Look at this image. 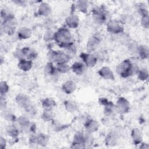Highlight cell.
I'll use <instances>...</instances> for the list:
<instances>
[{
  "instance_id": "1",
  "label": "cell",
  "mask_w": 149,
  "mask_h": 149,
  "mask_svg": "<svg viewBox=\"0 0 149 149\" xmlns=\"http://www.w3.org/2000/svg\"><path fill=\"white\" fill-rule=\"evenodd\" d=\"M54 41L58 46L63 49L74 44L72 33L66 27H61L55 32Z\"/></svg>"
},
{
  "instance_id": "2",
  "label": "cell",
  "mask_w": 149,
  "mask_h": 149,
  "mask_svg": "<svg viewBox=\"0 0 149 149\" xmlns=\"http://www.w3.org/2000/svg\"><path fill=\"white\" fill-rule=\"evenodd\" d=\"M139 68L130 59H125L116 66V73L123 78H127L136 74Z\"/></svg>"
},
{
  "instance_id": "3",
  "label": "cell",
  "mask_w": 149,
  "mask_h": 149,
  "mask_svg": "<svg viewBox=\"0 0 149 149\" xmlns=\"http://www.w3.org/2000/svg\"><path fill=\"white\" fill-rule=\"evenodd\" d=\"M92 18L97 24H103L107 23L111 19L109 12L102 7H97L93 10Z\"/></svg>"
},
{
  "instance_id": "4",
  "label": "cell",
  "mask_w": 149,
  "mask_h": 149,
  "mask_svg": "<svg viewBox=\"0 0 149 149\" xmlns=\"http://www.w3.org/2000/svg\"><path fill=\"white\" fill-rule=\"evenodd\" d=\"M47 58L52 63H68L70 58L63 51H55L49 49L47 53Z\"/></svg>"
},
{
  "instance_id": "5",
  "label": "cell",
  "mask_w": 149,
  "mask_h": 149,
  "mask_svg": "<svg viewBox=\"0 0 149 149\" xmlns=\"http://www.w3.org/2000/svg\"><path fill=\"white\" fill-rule=\"evenodd\" d=\"M17 25V22L15 17L2 22L1 24V31H3L5 34L9 36L13 35L16 30V27Z\"/></svg>"
},
{
  "instance_id": "6",
  "label": "cell",
  "mask_w": 149,
  "mask_h": 149,
  "mask_svg": "<svg viewBox=\"0 0 149 149\" xmlns=\"http://www.w3.org/2000/svg\"><path fill=\"white\" fill-rule=\"evenodd\" d=\"M107 30L109 33L118 34L122 33L124 31V29L118 20L111 19L107 23Z\"/></svg>"
},
{
  "instance_id": "7",
  "label": "cell",
  "mask_w": 149,
  "mask_h": 149,
  "mask_svg": "<svg viewBox=\"0 0 149 149\" xmlns=\"http://www.w3.org/2000/svg\"><path fill=\"white\" fill-rule=\"evenodd\" d=\"M13 123L18 127L20 133H27L28 126L30 123V120L28 116L21 115L17 118L16 120Z\"/></svg>"
},
{
  "instance_id": "8",
  "label": "cell",
  "mask_w": 149,
  "mask_h": 149,
  "mask_svg": "<svg viewBox=\"0 0 149 149\" xmlns=\"http://www.w3.org/2000/svg\"><path fill=\"white\" fill-rule=\"evenodd\" d=\"M80 58L87 68H93L97 62V58L90 52H82L80 55Z\"/></svg>"
},
{
  "instance_id": "9",
  "label": "cell",
  "mask_w": 149,
  "mask_h": 149,
  "mask_svg": "<svg viewBox=\"0 0 149 149\" xmlns=\"http://www.w3.org/2000/svg\"><path fill=\"white\" fill-rule=\"evenodd\" d=\"M115 105L118 111L122 113H126L129 112L130 109V105L129 102L126 98L123 97H120L118 98Z\"/></svg>"
},
{
  "instance_id": "10",
  "label": "cell",
  "mask_w": 149,
  "mask_h": 149,
  "mask_svg": "<svg viewBox=\"0 0 149 149\" xmlns=\"http://www.w3.org/2000/svg\"><path fill=\"white\" fill-rule=\"evenodd\" d=\"M72 148H84L86 146L84 143L83 132L76 133L73 137V141L71 145Z\"/></svg>"
},
{
  "instance_id": "11",
  "label": "cell",
  "mask_w": 149,
  "mask_h": 149,
  "mask_svg": "<svg viewBox=\"0 0 149 149\" xmlns=\"http://www.w3.org/2000/svg\"><path fill=\"white\" fill-rule=\"evenodd\" d=\"M100 127L99 123L93 119L87 118L84 122V127L86 131L93 133L97 132Z\"/></svg>"
},
{
  "instance_id": "12",
  "label": "cell",
  "mask_w": 149,
  "mask_h": 149,
  "mask_svg": "<svg viewBox=\"0 0 149 149\" xmlns=\"http://www.w3.org/2000/svg\"><path fill=\"white\" fill-rule=\"evenodd\" d=\"M97 73L102 78L107 80H113L115 79V76L113 71L108 66H103L99 69Z\"/></svg>"
},
{
  "instance_id": "13",
  "label": "cell",
  "mask_w": 149,
  "mask_h": 149,
  "mask_svg": "<svg viewBox=\"0 0 149 149\" xmlns=\"http://www.w3.org/2000/svg\"><path fill=\"white\" fill-rule=\"evenodd\" d=\"M101 39L99 36L94 35L91 36L87 43V50L88 52H92L95 50L101 42Z\"/></svg>"
},
{
  "instance_id": "14",
  "label": "cell",
  "mask_w": 149,
  "mask_h": 149,
  "mask_svg": "<svg viewBox=\"0 0 149 149\" xmlns=\"http://www.w3.org/2000/svg\"><path fill=\"white\" fill-rule=\"evenodd\" d=\"M15 101L17 105L23 109H24L31 102L29 97L27 95L22 93L17 94L15 98Z\"/></svg>"
},
{
  "instance_id": "15",
  "label": "cell",
  "mask_w": 149,
  "mask_h": 149,
  "mask_svg": "<svg viewBox=\"0 0 149 149\" xmlns=\"http://www.w3.org/2000/svg\"><path fill=\"white\" fill-rule=\"evenodd\" d=\"M79 17L73 14H70L65 19V23L68 29H76L79 26Z\"/></svg>"
},
{
  "instance_id": "16",
  "label": "cell",
  "mask_w": 149,
  "mask_h": 149,
  "mask_svg": "<svg viewBox=\"0 0 149 149\" xmlns=\"http://www.w3.org/2000/svg\"><path fill=\"white\" fill-rule=\"evenodd\" d=\"M52 9L50 5L44 2H41V3L39 5L37 14L39 16L43 17H48L51 13Z\"/></svg>"
},
{
  "instance_id": "17",
  "label": "cell",
  "mask_w": 149,
  "mask_h": 149,
  "mask_svg": "<svg viewBox=\"0 0 149 149\" xmlns=\"http://www.w3.org/2000/svg\"><path fill=\"white\" fill-rule=\"evenodd\" d=\"M72 71L77 76L82 75L86 71L87 67L83 62H75L70 66Z\"/></svg>"
},
{
  "instance_id": "18",
  "label": "cell",
  "mask_w": 149,
  "mask_h": 149,
  "mask_svg": "<svg viewBox=\"0 0 149 149\" xmlns=\"http://www.w3.org/2000/svg\"><path fill=\"white\" fill-rule=\"evenodd\" d=\"M31 29L27 27H22L19 29L17 31V36L20 40H26L30 38L32 36Z\"/></svg>"
},
{
  "instance_id": "19",
  "label": "cell",
  "mask_w": 149,
  "mask_h": 149,
  "mask_svg": "<svg viewBox=\"0 0 149 149\" xmlns=\"http://www.w3.org/2000/svg\"><path fill=\"white\" fill-rule=\"evenodd\" d=\"M76 84L72 80H67L62 86V91L66 94H72L76 89Z\"/></svg>"
},
{
  "instance_id": "20",
  "label": "cell",
  "mask_w": 149,
  "mask_h": 149,
  "mask_svg": "<svg viewBox=\"0 0 149 149\" xmlns=\"http://www.w3.org/2000/svg\"><path fill=\"white\" fill-rule=\"evenodd\" d=\"M131 137L134 144H140L143 139V133L139 128H134L131 132Z\"/></svg>"
},
{
  "instance_id": "21",
  "label": "cell",
  "mask_w": 149,
  "mask_h": 149,
  "mask_svg": "<svg viewBox=\"0 0 149 149\" xmlns=\"http://www.w3.org/2000/svg\"><path fill=\"white\" fill-rule=\"evenodd\" d=\"M24 58L28 60L33 61L35 59L38 55V54L37 51L33 48L29 47H25L23 48H22Z\"/></svg>"
},
{
  "instance_id": "22",
  "label": "cell",
  "mask_w": 149,
  "mask_h": 149,
  "mask_svg": "<svg viewBox=\"0 0 149 149\" xmlns=\"http://www.w3.org/2000/svg\"><path fill=\"white\" fill-rule=\"evenodd\" d=\"M33 61L28 60L24 58L19 61L17 63V68L20 70L26 72L29 71L33 68Z\"/></svg>"
},
{
  "instance_id": "23",
  "label": "cell",
  "mask_w": 149,
  "mask_h": 149,
  "mask_svg": "<svg viewBox=\"0 0 149 149\" xmlns=\"http://www.w3.org/2000/svg\"><path fill=\"white\" fill-rule=\"evenodd\" d=\"M6 133L8 136L13 139H16L20 133L18 127L13 123L10 125H8L6 127Z\"/></svg>"
},
{
  "instance_id": "24",
  "label": "cell",
  "mask_w": 149,
  "mask_h": 149,
  "mask_svg": "<svg viewBox=\"0 0 149 149\" xmlns=\"http://www.w3.org/2000/svg\"><path fill=\"white\" fill-rule=\"evenodd\" d=\"M49 141V137L44 133H40L36 134V143L37 146L41 147L46 146Z\"/></svg>"
},
{
  "instance_id": "25",
  "label": "cell",
  "mask_w": 149,
  "mask_h": 149,
  "mask_svg": "<svg viewBox=\"0 0 149 149\" xmlns=\"http://www.w3.org/2000/svg\"><path fill=\"white\" fill-rule=\"evenodd\" d=\"M41 106L44 110H53L56 107V102L51 98H45L42 100Z\"/></svg>"
},
{
  "instance_id": "26",
  "label": "cell",
  "mask_w": 149,
  "mask_h": 149,
  "mask_svg": "<svg viewBox=\"0 0 149 149\" xmlns=\"http://www.w3.org/2000/svg\"><path fill=\"white\" fill-rule=\"evenodd\" d=\"M63 105L66 111L70 113H74L78 110L79 107L77 104L73 100H65L63 102Z\"/></svg>"
},
{
  "instance_id": "27",
  "label": "cell",
  "mask_w": 149,
  "mask_h": 149,
  "mask_svg": "<svg viewBox=\"0 0 149 149\" xmlns=\"http://www.w3.org/2000/svg\"><path fill=\"white\" fill-rule=\"evenodd\" d=\"M1 116L5 120L11 122H14L17 119L14 112L8 108L1 111Z\"/></svg>"
},
{
  "instance_id": "28",
  "label": "cell",
  "mask_w": 149,
  "mask_h": 149,
  "mask_svg": "<svg viewBox=\"0 0 149 149\" xmlns=\"http://www.w3.org/2000/svg\"><path fill=\"white\" fill-rule=\"evenodd\" d=\"M104 107V112L107 116H113L115 113H116V112H118L115 105L113 104L111 101H109V102Z\"/></svg>"
},
{
  "instance_id": "29",
  "label": "cell",
  "mask_w": 149,
  "mask_h": 149,
  "mask_svg": "<svg viewBox=\"0 0 149 149\" xmlns=\"http://www.w3.org/2000/svg\"><path fill=\"white\" fill-rule=\"evenodd\" d=\"M118 137L113 132L109 133L105 137V144L107 146H114L117 144Z\"/></svg>"
},
{
  "instance_id": "30",
  "label": "cell",
  "mask_w": 149,
  "mask_h": 149,
  "mask_svg": "<svg viewBox=\"0 0 149 149\" xmlns=\"http://www.w3.org/2000/svg\"><path fill=\"white\" fill-rule=\"evenodd\" d=\"M55 116V114L52 110H44L41 115V119L45 122H52L54 120Z\"/></svg>"
},
{
  "instance_id": "31",
  "label": "cell",
  "mask_w": 149,
  "mask_h": 149,
  "mask_svg": "<svg viewBox=\"0 0 149 149\" xmlns=\"http://www.w3.org/2000/svg\"><path fill=\"white\" fill-rule=\"evenodd\" d=\"M137 53L142 59H148L149 56L148 47L146 45H141L138 46Z\"/></svg>"
},
{
  "instance_id": "32",
  "label": "cell",
  "mask_w": 149,
  "mask_h": 149,
  "mask_svg": "<svg viewBox=\"0 0 149 149\" xmlns=\"http://www.w3.org/2000/svg\"><path fill=\"white\" fill-rule=\"evenodd\" d=\"M44 72L45 75L51 76L55 75L58 72L56 66L54 65L53 63L48 62L45 66Z\"/></svg>"
},
{
  "instance_id": "33",
  "label": "cell",
  "mask_w": 149,
  "mask_h": 149,
  "mask_svg": "<svg viewBox=\"0 0 149 149\" xmlns=\"http://www.w3.org/2000/svg\"><path fill=\"white\" fill-rule=\"evenodd\" d=\"M56 68L58 73L65 74L68 73L70 70V66L68 63H56Z\"/></svg>"
},
{
  "instance_id": "34",
  "label": "cell",
  "mask_w": 149,
  "mask_h": 149,
  "mask_svg": "<svg viewBox=\"0 0 149 149\" xmlns=\"http://www.w3.org/2000/svg\"><path fill=\"white\" fill-rule=\"evenodd\" d=\"M77 9L83 13H87L88 8V2L87 1L80 0L77 1L76 3Z\"/></svg>"
},
{
  "instance_id": "35",
  "label": "cell",
  "mask_w": 149,
  "mask_h": 149,
  "mask_svg": "<svg viewBox=\"0 0 149 149\" xmlns=\"http://www.w3.org/2000/svg\"><path fill=\"white\" fill-rule=\"evenodd\" d=\"M1 17L3 22L13 19L15 17V16L10 10L6 8H4L2 9L1 11Z\"/></svg>"
},
{
  "instance_id": "36",
  "label": "cell",
  "mask_w": 149,
  "mask_h": 149,
  "mask_svg": "<svg viewBox=\"0 0 149 149\" xmlns=\"http://www.w3.org/2000/svg\"><path fill=\"white\" fill-rule=\"evenodd\" d=\"M83 139H84V143L86 146L91 145L94 142V136L93 133L88 132L87 131H84L83 132Z\"/></svg>"
},
{
  "instance_id": "37",
  "label": "cell",
  "mask_w": 149,
  "mask_h": 149,
  "mask_svg": "<svg viewBox=\"0 0 149 149\" xmlns=\"http://www.w3.org/2000/svg\"><path fill=\"white\" fill-rule=\"evenodd\" d=\"M136 74L138 79L140 80L146 81L148 78V71L146 68H139Z\"/></svg>"
},
{
  "instance_id": "38",
  "label": "cell",
  "mask_w": 149,
  "mask_h": 149,
  "mask_svg": "<svg viewBox=\"0 0 149 149\" xmlns=\"http://www.w3.org/2000/svg\"><path fill=\"white\" fill-rule=\"evenodd\" d=\"M52 127L55 132H60L66 129V125L59 122L58 120H53L52 121Z\"/></svg>"
},
{
  "instance_id": "39",
  "label": "cell",
  "mask_w": 149,
  "mask_h": 149,
  "mask_svg": "<svg viewBox=\"0 0 149 149\" xmlns=\"http://www.w3.org/2000/svg\"><path fill=\"white\" fill-rule=\"evenodd\" d=\"M55 32L52 30H47L43 36V40L45 42H51L54 41Z\"/></svg>"
},
{
  "instance_id": "40",
  "label": "cell",
  "mask_w": 149,
  "mask_h": 149,
  "mask_svg": "<svg viewBox=\"0 0 149 149\" xmlns=\"http://www.w3.org/2000/svg\"><path fill=\"white\" fill-rule=\"evenodd\" d=\"M9 90V86L5 81L0 82V93L1 96H5Z\"/></svg>"
},
{
  "instance_id": "41",
  "label": "cell",
  "mask_w": 149,
  "mask_h": 149,
  "mask_svg": "<svg viewBox=\"0 0 149 149\" xmlns=\"http://www.w3.org/2000/svg\"><path fill=\"white\" fill-rule=\"evenodd\" d=\"M24 110L25 111V112L27 113V114L29 116H34L36 115L37 110L36 107H34V105L30 102L28 105H27L24 108Z\"/></svg>"
},
{
  "instance_id": "42",
  "label": "cell",
  "mask_w": 149,
  "mask_h": 149,
  "mask_svg": "<svg viewBox=\"0 0 149 149\" xmlns=\"http://www.w3.org/2000/svg\"><path fill=\"white\" fill-rule=\"evenodd\" d=\"M65 50L63 51L70 58H73L76 54V52H77V49L76 48V46L74 44H73V45L69 47H68L65 49H64Z\"/></svg>"
},
{
  "instance_id": "43",
  "label": "cell",
  "mask_w": 149,
  "mask_h": 149,
  "mask_svg": "<svg viewBox=\"0 0 149 149\" xmlns=\"http://www.w3.org/2000/svg\"><path fill=\"white\" fill-rule=\"evenodd\" d=\"M140 24L141 26L144 29H148L149 27V17H148V13L145 14L143 16H141V20H140Z\"/></svg>"
},
{
  "instance_id": "44",
  "label": "cell",
  "mask_w": 149,
  "mask_h": 149,
  "mask_svg": "<svg viewBox=\"0 0 149 149\" xmlns=\"http://www.w3.org/2000/svg\"><path fill=\"white\" fill-rule=\"evenodd\" d=\"M13 56L17 59L18 61H20L21 59H24V54L23 52V51L22 49H16L13 53Z\"/></svg>"
},
{
  "instance_id": "45",
  "label": "cell",
  "mask_w": 149,
  "mask_h": 149,
  "mask_svg": "<svg viewBox=\"0 0 149 149\" xmlns=\"http://www.w3.org/2000/svg\"><path fill=\"white\" fill-rule=\"evenodd\" d=\"M54 26V23L52 20L49 18H47L44 22V27L47 30H52Z\"/></svg>"
},
{
  "instance_id": "46",
  "label": "cell",
  "mask_w": 149,
  "mask_h": 149,
  "mask_svg": "<svg viewBox=\"0 0 149 149\" xmlns=\"http://www.w3.org/2000/svg\"><path fill=\"white\" fill-rule=\"evenodd\" d=\"M137 10L139 13H140V15L141 16L145 15V14H147L148 11L146 8V6L144 5V4H141V3H139L137 7Z\"/></svg>"
},
{
  "instance_id": "47",
  "label": "cell",
  "mask_w": 149,
  "mask_h": 149,
  "mask_svg": "<svg viewBox=\"0 0 149 149\" xmlns=\"http://www.w3.org/2000/svg\"><path fill=\"white\" fill-rule=\"evenodd\" d=\"M37 129V126L35 123L30 122L28 129H27V133H31V134H34L36 133Z\"/></svg>"
},
{
  "instance_id": "48",
  "label": "cell",
  "mask_w": 149,
  "mask_h": 149,
  "mask_svg": "<svg viewBox=\"0 0 149 149\" xmlns=\"http://www.w3.org/2000/svg\"><path fill=\"white\" fill-rule=\"evenodd\" d=\"M0 107L1 110L2 111L6 108H7V102L5 98V96H1L0 98Z\"/></svg>"
},
{
  "instance_id": "49",
  "label": "cell",
  "mask_w": 149,
  "mask_h": 149,
  "mask_svg": "<svg viewBox=\"0 0 149 149\" xmlns=\"http://www.w3.org/2000/svg\"><path fill=\"white\" fill-rule=\"evenodd\" d=\"M0 146L1 148H5L6 146V140L3 136H1L0 137Z\"/></svg>"
},
{
  "instance_id": "50",
  "label": "cell",
  "mask_w": 149,
  "mask_h": 149,
  "mask_svg": "<svg viewBox=\"0 0 149 149\" xmlns=\"http://www.w3.org/2000/svg\"><path fill=\"white\" fill-rule=\"evenodd\" d=\"M98 102H99L100 105H101L102 106H104V105H105L109 102V100L107 98H106L102 97V98H100L98 100Z\"/></svg>"
},
{
  "instance_id": "51",
  "label": "cell",
  "mask_w": 149,
  "mask_h": 149,
  "mask_svg": "<svg viewBox=\"0 0 149 149\" xmlns=\"http://www.w3.org/2000/svg\"><path fill=\"white\" fill-rule=\"evenodd\" d=\"M13 2L15 3H16V5H19V6H23L24 5H26V2L24 1H22V0H16V1H14Z\"/></svg>"
},
{
  "instance_id": "52",
  "label": "cell",
  "mask_w": 149,
  "mask_h": 149,
  "mask_svg": "<svg viewBox=\"0 0 149 149\" xmlns=\"http://www.w3.org/2000/svg\"><path fill=\"white\" fill-rule=\"evenodd\" d=\"M140 146H139V148H142V149H147V148H149V145L148 143H141L140 144Z\"/></svg>"
},
{
  "instance_id": "53",
  "label": "cell",
  "mask_w": 149,
  "mask_h": 149,
  "mask_svg": "<svg viewBox=\"0 0 149 149\" xmlns=\"http://www.w3.org/2000/svg\"><path fill=\"white\" fill-rule=\"evenodd\" d=\"M3 59L2 58V57H1V65H2L3 64Z\"/></svg>"
}]
</instances>
